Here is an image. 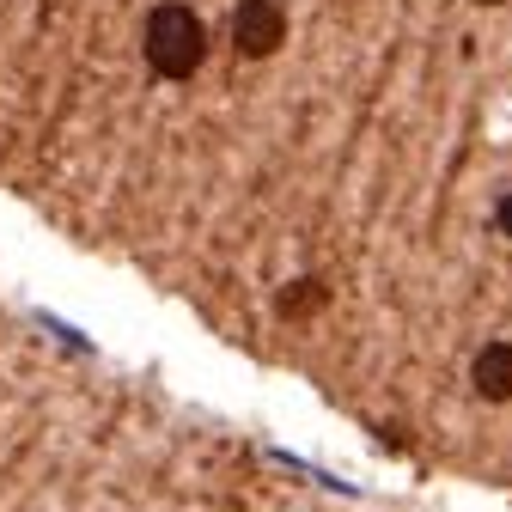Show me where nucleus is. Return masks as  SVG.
Returning <instances> with one entry per match:
<instances>
[{"instance_id": "nucleus-1", "label": "nucleus", "mask_w": 512, "mask_h": 512, "mask_svg": "<svg viewBox=\"0 0 512 512\" xmlns=\"http://www.w3.org/2000/svg\"><path fill=\"white\" fill-rule=\"evenodd\" d=\"M141 55H147V68L159 80H196L202 74V61H208V25L196 7H183V0H159V7L147 13L141 25Z\"/></svg>"}, {"instance_id": "nucleus-2", "label": "nucleus", "mask_w": 512, "mask_h": 512, "mask_svg": "<svg viewBox=\"0 0 512 512\" xmlns=\"http://www.w3.org/2000/svg\"><path fill=\"white\" fill-rule=\"evenodd\" d=\"M287 43V7L281 0H238L232 7V49L244 61H269Z\"/></svg>"}, {"instance_id": "nucleus-3", "label": "nucleus", "mask_w": 512, "mask_h": 512, "mask_svg": "<svg viewBox=\"0 0 512 512\" xmlns=\"http://www.w3.org/2000/svg\"><path fill=\"white\" fill-rule=\"evenodd\" d=\"M470 384H476V397H488V403H512V342H488V348H476V360H470Z\"/></svg>"}, {"instance_id": "nucleus-4", "label": "nucleus", "mask_w": 512, "mask_h": 512, "mask_svg": "<svg viewBox=\"0 0 512 512\" xmlns=\"http://www.w3.org/2000/svg\"><path fill=\"white\" fill-rule=\"evenodd\" d=\"M324 299H330V287H324V281H293V287H281L275 311H281V317H305V311H317Z\"/></svg>"}, {"instance_id": "nucleus-5", "label": "nucleus", "mask_w": 512, "mask_h": 512, "mask_svg": "<svg viewBox=\"0 0 512 512\" xmlns=\"http://www.w3.org/2000/svg\"><path fill=\"white\" fill-rule=\"evenodd\" d=\"M494 226L512 238V189H506V196H500V208H494Z\"/></svg>"}, {"instance_id": "nucleus-6", "label": "nucleus", "mask_w": 512, "mask_h": 512, "mask_svg": "<svg viewBox=\"0 0 512 512\" xmlns=\"http://www.w3.org/2000/svg\"><path fill=\"white\" fill-rule=\"evenodd\" d=\"M482 7H500V0H482Z\"/></svg>"}]
</instances>
